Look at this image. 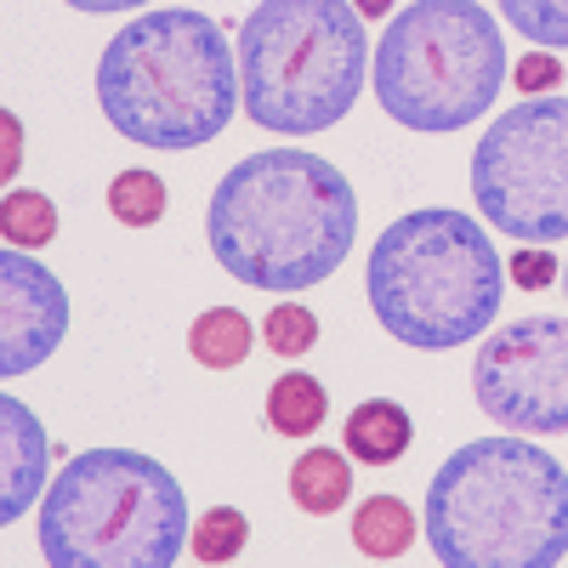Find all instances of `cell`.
Masks as SVG:
<instances>
[{
	"instance_id": "1",
	"label": "cell",
	"mask_w": 568,
	"mask_h": 568,
	"mask_svg": "<svg viewBox=\"0 0 568 568\" xmlns=\"http://www.w3.org/2000/svg\"><path fill=\"white\" fill-rule=\"evenodd\" d=\"M205 240L227 278L296 296L353 256L358 194L336 165L307 149H262L216 182Z\"/></svg>"
},
{
	"instance_id": "2",
	"label": "cell",
	"mask_w": 568,
	"mask_h": 568,
	"mask_svg": "<svg viewBox=\"0 0 568 568\" xmlns=\"http://www.w3.org/2000/svg\"><path fill=\"white\" fill-rule=\"evenodd\" d=\"M245 103L240 52L216 18L194 7H160L131 18L98 58V109L142 149L187 154L216 142Z\"/></svg>"
},
{
	"instance_id": "3",
	"label": "cell",
	"mask_w": 568,
	"mask_h": 568,
	"mask_svg": "<svg viewBox=\"0 0 568 568\" xmlns=\"http://www.w3.org/2000/svg\"><path fill=\"white\" fill-rule=\"evenodd\" d=\"M426 546L449 568H551L568 557V471L546 444H460L426 484Z\"/></svg>"
},
{
	"instance_id": "4",
	"label": "cell",
	"mask_w": 568,
	"mask_h": 568,
	"mask_svg": "<svg viewBox=\"0 0 568 568\" xmlns=\"http://www.w3.org/2000/svg\"><path fill=\"white\" fill-rule=\"evenodd\" d=\"M369 313L393 342L415 353H449L478 342L500 313L506 256L478 216L426 205L382 227L364 267Z\"/></svg>"
},
{
	"instance_id": "5",
	"label": "cell",
	"mask_w": 568,
	"mask_h": 568,
	"mask_svg": "<svg viewBox=\"0 0 568 568\" xmlns=\"http://www.w3.org/2000/svg\"><path fill=\"white\" fill-rule=\"evenodd\" d=\"M187 540V489L142 449H80L40 500L52 568H171Z\"/></svg>"
},
{
	"instance_id": "6",
	"label": "cell",
	"mask_w": 568,
	"mask_h": 568,
	"mask_svg": "<svg viewBox=\"0 0 568 568\" xmlns=\"http://www.w3.org/2000/svg\"><path fill=\"white\" fill-rule=\"evenodd\" d=\"M369 80V34L353 0H262L240 23L245 114L278 136L342 125Z\"/></svg>"
},
{
	"instance_id": "7",
	"label": "cell",
	"mask_w": 568,
	"mask_h": 568,
	"mask_svg": "<svg viewBox=\"0 0 568 568\" xmlns=\"http://www.w3.org/2000/svg\"><path fill=\"white\" fill-rule=\"evenodd\" d=\"M506 34L478 0H409L375 45V103L404 131L478 125L506 85Z\"/></svg>"
},
{
	"instance_id": "8",
	"label": "cell",
	"mask_w": 568,
	"mask_h": 568,
	"mask_svg": "<svg viewBox=\"0 0 568 568\" xmlns=\"http://www.w3.org/2000/svg\"><path fill=\"white\" fill-rule=\"evenodd\" d=\"M471 200L517 245L568 240V98H524L478 136Z\"/></svg>"
},
{
	"instance_id": "9",
	"label": "cell",
	"mask_w": 568,
	"mask_h": 568,
	"mask_svg": "<svg viewBox=\"0 0 568 568\" xmlns=\"http://www.w3.org/2000/svg\"><path fill=\"white\" fill-rule=\"evenodd\" d=\"M478 409L506 433H568V318H511L471 358Z\"/></svg>"
},
{
	"instance_id": "10",
	"label": "cell",
	"mask_w": 568,
	"mask_h": 568,
	"mask_svg": "<svg viewBox=\"0 0 568 568\" xmlns=\"http://www.w3.org/2000/svg\"><path fill=\"white\" fill-rule=\"evenodd\" d=\"M69 336V291L63 278L34 262V251L7 245L0 256V375L18 382V375L40 369Z\"/></svg>"
},
{
	"instance_id": "11",
	"label": "cell",
	"mask_w": 568,
	"mask_h": 568,
	"mask_svg": "<svg viewBox=\"0 0 568 568\" xmlns=\"http://www.w3.org/2000/svg\"><path fill=\"white\" fill-rule=\"evenodd\" d=\"M0 517L18 524L45 489V466H52V438H45L40 415L23 398H0Z\"/></svg>"
},
{
	"instance_id": "12",
	"label": "cell",
	"mask_w": 568,
	"mask_h": 568,
	"mask_svg": "<svg viewBox=\"0 0 568 568\" xmlns=\"http://www.w3.org/2000/svg\"><path fill=\"white\" fill-rule=\"evenodd\" d=\"M342 444H347V455H353L358 466H393V460H404L409 444H415V420H409V409L393 404V398H364V404L347 415V426H342Z\"/></svg>"
},
{
	"instance_id": "13",
	"label": "cell",
	"mask_w": 568,
	"mask_h": 568,
	"mask_svg": "<svg viewBox=\"0 0 568 568\" xmlns=\"http://www.w3.org/2000/svg\"><path fill=\"white\" fill-rule=\"evenodd\" d=\"M291 500L307 511V517H329L353 500V466H347V449H307L296 455L291 466Z\"/></svg>"
},
{
	"instance_id": "14",
	"label": "cell",
	"mask_w": 568,
	"mask_h": 568,
	"mask_svg": "<svg viewBox=\"0 0 568 568\" xmlns=\"http://www.w3.org/2000/svg\"><path fill=\"white\" fill-rule=\"evenodd\" d=\"M329 415V398H324V382L307 369H284L278 382L267 387V426L278 438H313Z\"/></svg>"
},
{
	"instance_id": "15",
	"label": "cell",
	"mask_w": 568,
	"mask_h": 568,
	"mask_svg": "<svg viewBox=\"0 0 568 568\" xmlns=\"http://www.w3.org/2000/svg\"><path fill=\"white\" fill-rule=\"evenodd\" d=\"M256 347V329L240 307H211L187 324V353H194L205 369H240Z\"/></svg>"
},
{
	"instance_id": "16",
	"label": "cell",
	"mask_w": 568,
	"mask_h": 568,
	"mask_svg": "<svg viewBox=\"0 0 568 568\" xmlns=\"http://www.w3.org/2000/svg\"><path fill=\"white\" fill-rule=\"evenodd\" d=\"M353 546L375 562H393L415 546V511L398 495H369L353 511Z\"/></svg>"
},
{
	"instance_id": "17",
	"label": "cell",
	"mask_w": 568,
	"mask_h": 568,
	"mask_svg": "<svg viewBox=\"0 0 568 568\" xmlns=\"http://www.w3.org/2000/svg\"><path fill=\"white\" fill-rule=\"evenodd\" d=\"M0 240L18 251H45L58 240V205L34 187H12L7 205H0Z\"/></svg>"
},
{
	"instance_id": "18",
	"label": "cell",
	"mask_w": 568,
	"mask_h": 568,
	"mask_svg": "<svg viewBox=\"0 0 568 568\" xmlns=\"http://www.w3.org/2000/svg\"><path fill=\"white\" fill-rule=\"evenodd\" d=\"M165 205H171V187H165L160 171L131 165V171H120V176L109 182V211H114V222H125V227H154V222L165 216Z\"/></svg>"
},
{
	"instance_id": "19",
	"label": "cell",
	"mask_w": 568,
	"mask_h": 568,
	"mask_svg": "<svg viewBox=\"0 0 568 568\" xmlns=\"http://www.w3.org/2000/svg\"><path fill=\"white\" fill-rule=\"evenodd\" d=\"M500 18L511 34L546 52H568V0H500Z\"/></svg>"
},
{
	"instance_id": "20",
	"label": "cell",
	"mask_w": 568,
	"mask_h": 568,
	"mask_svg": "<svg viewBox=\"0 0 568 568\" xmlns=\"http://www.w3.org/2000/svg\"><path fill=\"white\" fill-rule=\"evenodd\" d=\"M251 540V524H245V511L240 506H211L200 524H194V540H187V551H194L200 562H233L245 551Z\"/></svg>"
},
{
	"instance_id": "21",
	"label": "cell",
	"mask_w": 568,
	"mask_h": 568,
	"mask_svg": "<svg viewBox=\"0 0 568 568\" xmlns=\"http://www.w3.org/2000/svg\"><path fill=\"white\" fill-rule=\"evenodd\" d=\"M262 342H267V353H278V358H302V353H313V342H318V318H313V307H302V302H278V307H267V318H262Z\"/></svg>"
},
{
	"instance_id": "22",
	"label": "cell",
	"mask_w": 568,
	"mask_h": 568,
	"mask_svg": "<svg viewBox=\"0 0 568 568\" xmlns=\"http://www.w3.org/2000/svg\"><path fill=\"white\" fill-rule=\"evenodd\" d=\"M506 273L524 284V291H546L551 278H562V262H557L546 245H524L517 256H506Z\"/></svg>"
},
{
	"instance_id": "23",
	"label": "cell",
	"mask_w": 568,
	"mask_h": 568,
	"mask_svg": "<svg viewBox=\"0 0 568 568\" xmlns=\"http://www.w3.org/2000/svg\"><path fill=\"white\" fill-rule=\"evenodd\" d=\"M511 80H517V91H524V98H546V91L562 80V63H557V52H546V45H535V52L524 58L511 69Z\"/></svg>"
},
{
	"instance_id": "24",
	"label": "cell",
	"mask_w": 568,
	"mask_h": 568,
	"mask_svg": "<svg viewBox=\"0 0 568 568\" xmlns=\"http://www.w3.org/2000/svg\"><path fill=\"white\" fill-rule=\"evenodd\" d=\"M63 7H74V12H85V18H114V12L149 7V0H63Z\"/></svg>"
},
{
	"instance_id": "25",
	"label": "cell",
	"mask_w": 568,
	"mask_h": 568,
	"mask_svg": "<svg viewBox=\"0 0 568 568\" xmlns=\"http://www.w3.org/2000/svg\"><path fill=\"white\" fill-rule=\"evenodd\" d=\"M18 149H23V125H18V114H7V171H0V176L18 171Z\"/></svg>"
},
{
	"instance_id": "26",
	"label": "cell",
	"mask_w": 568,
	"mask_h": 568,
	"mask_svg": "<svg viewBox=\"0 0 568 568\" xmlns=\"http://www.w3.org/2000/svg\"><path fill=\"white\" fill-rule=\"evenodd\" d=\"M353 7H358L364 18H387V12H393V0H353Z\"/></svg>"
},
{
	"instance_id": "27",
	"label": "cell",
	"mask_w": 568,
	"mask_h": 568,
	"mask_svg": "<svg viewBox=\"0 0 568 568\" xmlns=\"http://www.w3.org/2000/svg\"><path fill=\"white\" fill-rule=\"evenodd\" d=\"M562 296H568V256H562Z\"/></svg>"
}]
</instances>
